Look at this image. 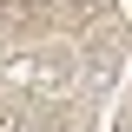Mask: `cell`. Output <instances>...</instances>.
Listing matches in <instances>:
<instances>
[{"mask_svg":"<svg viewBox=\"0 0 132 132\" xmlns=\"http://www.w3.org/2000/svg\"><path fill=\"white\" fill-rule=\"evenodd\" d=\"M20 86H33L40 99H66L73 86H79V46L73 40H40V46H27L13 60Z\"/></svg>","mask_w":132,"mask_h":132,"instance_id":"cell-1","label":"cell"},{"mask_svg":"<svg viewBox=\"0 0 132 132\" xmlns=\"http://www.w3.org/2000/svg\"><path fill=\"white\" fill-rule=\"evenodd\" d=\"M0 132H33V119L20 112V106H0Z\"/></svg>","mask_w":132,"mask_h":132,"instance_id":"cell-2","label":"cell"}]
</instances>
